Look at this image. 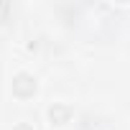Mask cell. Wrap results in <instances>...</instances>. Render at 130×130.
<instances>
[{
    "mask_svg": "<svg viewBox=\"0 0 130 130\" xmlns=\"http://www.w3.org/2000/svg\"><path fill=\"white\" fill-rule=\"evenodd\" d=\"M13 94L15 97H33L36 94V79L31 77V74H18L15 79H13Z\"/></svg>",
    "mask_w": 130,
    "mask_h": 130,
    "instance_id": "cell-1",
    "label": "cell"
},
{
    "mask_svg": "<svg viewBox=\"0 0 130 130\" xmlns=\"http://www.w3.org/2000/svg\"><path fill=\"white\" fill-rule=\"evenodd\" d=\"M48 120L54 125H64V122H69L72 120V107L69 105H54L48 110Z\"/></svg>",
    "mask_w": 130,
    "mask_h": 130,
    "instance_id": "cell-2",
    "label": "cell"
},
{
    "mask_svg": "<svg viewBox=\"0 0 130 130\" xmlns=\"http://www.w3.org/2000/svg\"><path fill=\"white\" fill-rule=\"evenodd\" d=\"M13 130H33V127H31V125H28V122H21V125H15V127H13Z\"/></svg>",
    "mask_w": 130,
    "mask_h": 130,
    "instance_id": "cell-3",
    "label": "cell"
},
{
    "mask_svg": "<svg viewBox=\"0 0 130 130\" xmlns=\"http://www.w3.org/2000/svg\"><path fill=\"white\" fill-rule=\"evenodd\" d=\"M0 8H3V5H0Z\"/></svg>",
    "mask_w": 130,
    "mask_h": 130,
    "instance_id": "cell-4",
    "label": "cell"
}]
</instances>
